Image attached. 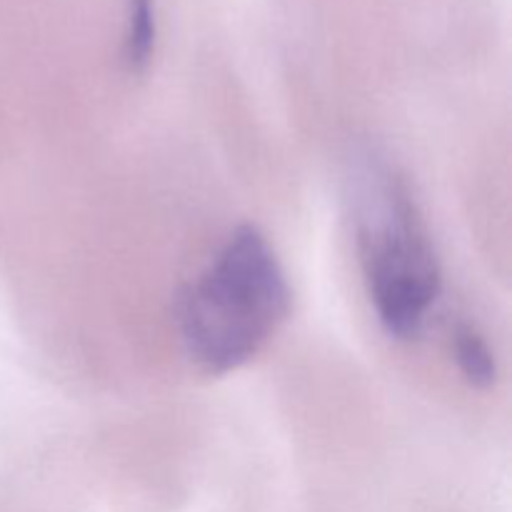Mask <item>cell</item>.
I'll return each mask as SVG.
<instances>
[{
  "label": "cell",
  "mask_w": 512,
  "mask_h": 512,
  "mask_svg": "<svg viewBox=\"0 0 512 512\" xmlns=\"http://www.w3.org/2000/svg\"><path fill=\"white\" fill-rule=\"evenodd\" d=\"M158 20H155V0H128L123 30V65L130 73H143L155 53Z\"/></svg>",
  "instance_id": "3"
},
{
  "label": "cell",
  "mask_w": 512,
  "mask_h": 512,
  "mask_svg": "<svg viewBox=\"0 0 512 512\" xmlns=\"http://www.w3.org/2000/svg\"><path fill=\"white\" fill-rule=\"evenodd\" d=\"M453 355L458 370L473 388H490L498 378L495 353L475 325L458 323L453 330Z\"/></svg>",
  "instance_id": "4"
},
{
  "label": "cell",
  "mask_w": 512,
  "mask_h": 512,
  "mask_svg": "<svg viewBox=\"0 0 512 512\" xmlns=\"http://www.w3.org/2000/svg\"><path fill=\"white\" fill-rule=\"evenodd\" d=\"M355 240L385 333L418 338L440 295V265L413 193L388 165L365 168L355 188Z\"/></svg>",
  "instance_id": "2"
},
{
  "label": "cell",
  "mask_w": 512,
  "mask_h": 512,
  "mask_svg": "<svg viewBox=\"0 0 512 512\" xmlns=\"http://www.w3.org/2000/svg\"><path fill=\"white\" fill-rule=\"evenodd\" d=\"M290 300L273 245L255 225H240L180 298L185 355L205 375L243 368L285 323Z\"/></svg>",
  "instance_id": "1"
}]
</instances>
